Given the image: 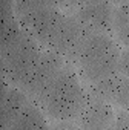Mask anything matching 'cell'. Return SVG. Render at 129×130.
I'll return each mask as SVG.
<instances>
[{"mask_svg": "<svg viewBox=\"0 0 129 130\" xmlns=\"http://www.w3.org/2000/svg\"><path fill=\"white\" fill-rule=\"evenodd\" d=\"M32 100L16 86L8 84L3 81L2 96H0V119H2V130H8L12 122L22 115L26 106Z\"/></svg>", "mask_w": 129, "mask_h": 130, "instance_id": "10", "label": "cell"}, {"mask_svg": "<svg viewBox=\"0 0 129 130\" xmlns=\"http://www.w3.org/2000/svg\"><path fill=\"white\" fill-rule=\"evenodd\" d=\"M118 74L129 78V49H121L120 61H118Z\"/></svg>", "mask_w": 129, "mask_h": 130, "instance_id": "13", "label": "cell"}, {"mask_svg": "<svg viewBox=\"0 0 129 130\" xmlns=\"http://www.w3.org/2000/svg\"><path fill=\"white\" fill-rule=\"evenodd\" d=\"M14 12L23 29L45 49L61 22L64 11L60 5L40 0L14 2Z\"/></svg>", "mask_w": 129, "mask_h": 130, "instance_id": "3", "label": "cell"}, {"mask_svg": "<svg viewBox=\"0 0 129 130\" xmlns=\"http://www.w3.org/2000/svg\"><path fill=\"white\" fill-rule=\"evenodd\" d=\"M88 95L129 112V78L117 74L108 80L86 86Z\"/></svg>", "mask_w": 129, "mask_h": 130, "instance_id": "9", "label": "cell"}, {"mask_svg": "<svg viewBox=\"0 0 129 130\" xmlns=\"http://www.w3.org/2000/svg\"><path fill=\"white\" fill-rule=\"evenodd\" d=\"M68 61L58 54L52 51H43L38 63L35 64L34 71L25 81V84L20 87L34 103H37L42 95L48 90V87L54 83V80L60 75V72L64 69Z\"/></svg>", "mask_w": 129, "mask_h": 130, "instance_id": "6", "label": "cell"}, {"mask_svg": "<svg viewBox=\"0 0 129 130\" xmlns=\"http://www.w3.org/2000/svg\"><path fill=\"white\" fill-rule=\"evenodd\" d=\"M51 130H79V127L72 121H63V122H54L51 125Z\"/></svg>", "mask_w": 129, "mask_h": 130, "instance_id": "15", "label": "cell"}, {"mask_svg": "<svg viewBox=\"0 0 129 130\" xmlns=\"http://www.w3.org/2000/svg\"><path fill=\"white\" fill-rule=\"evenodd\" d=\"M89 35H92V34H89L86 31V28L79 22V19L74 14L64 11L61 22L58 23L55 32L52 34V37L45 49L58 54L69 64H74L80 49L83 47V44Z\"/></svg>", "mask_w": 129, "mask_h": 130, "instance_id": "5", "label": "cell"}, {"mask_svg": "<svg viewBox=\"0 0 129 130\" xmlns=\"http://www.w3.org/2000/svg\"><path fill=\"white\" fill-rule=\"evenodd\" d=\"M43 51L45 49L25 31L17 41L0 51L3 81L11 86L22 87L38 63Z\"/></svg>", "mask_w": 129, "mask_h": 130, "instance_id": "4", "label": "cell"}, {"mask_svg": "<svg viewBox=\"0 0 129 130\" xmlns=\"http://www.w3.org/2000/svg\"><path fill=\"white\" fill-rule=\"evenodd\" d=\"M8 130H51V124L38 104L31 101Z\"/></svg>", "mask_w": 129, "mask_h": 130, "instance_id": "11", "label": "cell"}, {"mask_svg": "<svg viewBox=\"0 0 129 130\" xmlns=\"http://www.w3.org/2000/svg\"><path fill=\"white\" fill-rule=\"evenodd\" d=\"M68 12L74 14L89 34L112 35L115 5L109 2H82L68 5Z\"/></svg>", "mask_w": 129, "mask_h": 130, "instance_id": "7", "label": "cell"}, {"mask_svg": "<svg viewBox=\"0 0 129 130\" xmlns=\"http://www.w3.org/2000/svg\"><path fill=\"white\" fill-rule=\"evenodd\" d=\"M120 54L121 47L112 35L92 34L85 41L72 66L86 86L95 84L118 74Z\"/></svg>", "mask_w": 129, "mask_h": 130, "instance_id": "2", "label": "cell"}, {"mask_svg": "<svg viewBox=\"0 0 129 130\" xmlns=\"http://www.w3.org/2000/svg\"><path fill=\"white\" fill-rule=\"evenodd\" d=\"M115 119L117 113L112 104L89 96L75 124L79 130H112Z\"/></svg>", "mask_w": 129, "mask_h": 130, "instance_id": "8", "label": "cell"}, {"mask_svg": "<svg viewBox=\"0 0 129 130\" xmlns=\"http://www.w3.org/2000/svg\"><path fill=\"white\" fill-rule=\"evenodd\" d=\"M88 90L72 64H66L42 98L35 103L54 122H75L88 103Z\"/></svg>", "mask_w": 129, "mask_h": 130, "instance_id": "1", "label": "cell"}, {"mask_svg": "<svg viewBox=\"0 0 129 130\" xmlns=\"http://www.w3.org/2000/svg\"><path fill=\"white\" fill-rule=\"evenodd\" d=\"M112 37L124 49H129V2L115 5Z\"/></svg>", "mask_w": 129, "mask_h": 130, "instance_id": "12", "label": "cell"}, {"mask_svg": "<svg viewBox=\"0 0 129 130\" xmlns=\"http://www.w3.org/2000/svg\"><path fill=\"white\" fill-rule=\"evenodd\" d=\"M112 130H129V112L126 110L117 112V119H115Z\"/></svg>", "mask_w": 129, "mask_h": 130, "instance_id": "14", "label": "cell"}]
</instances>
